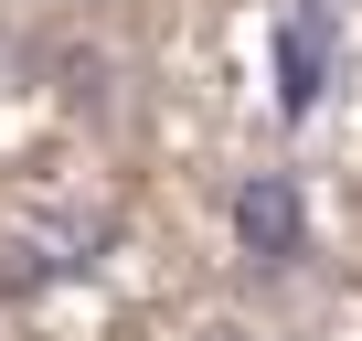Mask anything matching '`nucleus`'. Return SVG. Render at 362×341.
<instances>
[{"mask_svg":"<svg viewBox=\"0 0 362 341\" xmlns=\"http://www.w3.org/2000/svg\"><path fill=\"white\" fill-rule=\"evenodd\" d=\"M235 245L267 277L309 256V192H298V170H245V182H235Z\"/></svg>","mask_w":362,"mask_h":341,"instance_id":"f257e3e1","label":"nucleus"},{"mask_svg":"<svg viewBox=\"0 0 362 341\" xmlns=\"http://www.w3.org/2000/svg\"><path fill=\"white\" fill-rule=\"evenodd\" d=\"M330 64H341V0H288L277 11V107L309 117L330 96Z\"/></svg>","mask_w":362,"mask_h":341,"instance_id":"f03ea898","label":"nucleus"}]
</instances>
